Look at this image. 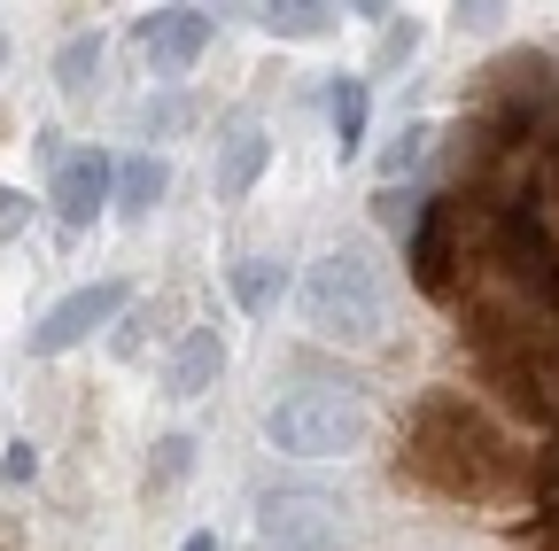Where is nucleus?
<instances>
[{
	"label": "nucleus",
	"instance_id": "obj_10",
	"mask_svg": "<svg viewBox=\"0 0 559 551\" xmlns=\"http://www.w3.org/2000/svg\"><path fill=\"white\" fill-rule=\"evenodd\" d=\"M521 202H528V218H536V233H544V256H551V280H559V141H551V156H544V171L521 187Z\"/></svg>",
	"mask_w": 559,
	"mask_h": 551
},
{
	"label": "nucleus",
	"instance_id": "obj_11",
	"mask_svg": "<svg viewBox=\"0 0 559 551\" xmlns=\"http://www.w3.org/2000/svg\"><path fill=\"white\" fill-rule=\"evenodd\" d=\"M164 187H171V171H164L156 156H132V164H117V211H124V218H148L156 202H164Z\"/></svg>",
	"mask_w": 559,
	"mask_h": 551
},
{
	"label": "nucleus",
	"instance_id": "obj_2",
	"mask_svg": "<svg viewBox=\"0 0 559 551\" xmlns=\"http://www.w3.org/2000/svg\"><path fill=\"white\" fill-rule=\"evenodd\" d=\"M296 311H304V326H311V334L349 342V350H373L381 326H389V288H381V272H373L366 256L334 249V256H319V264L304 272Z\"/></svg>",
	"mask_w": 559,
	"mask_h": 551
},
{
	"label": "nucleus",
	"instance_id": "obj_20",
	"mask_svg": "<svg viewBox=\"0 0 559 551\" xmlns=\"http://www.w3.org/2000/svg\"><path fill=\"white\" fill-rule=\"evenodd\" d=\"M451 16H459V32H498V24H506L498 0H466V9H451Z\"/></svg>",
	"mask_w": 559,
	"mask_h": 551
},
{
	"label": "nucleus",
	"instance_id": "obj_16",
	"mask_svg": "<svg viewBox=\"0 0 559 551\" xmlns=\"http://www.w3.org/2000/svg\"><path fill=\"white\" fill-rule=\"evenodd\" d=\"M272 296H280V264L272 256H241L234 264V303L241 311H272Z\"/></svg>",
	"mask_w": 559,
	"mask_h": 551
},
{
	"label": "nucleus",
	"instance_id": "obj_1",
	"mask_svg": "<svg viewBox=\"0 0 559 551\" xmlns=\"http://www.w3.org/2000/svg\"><path fill=\"white\" fill-rule=\"evenodd\" d=\"M404 466L428 481L436 498H506L513 481H521V458L506 451V435L481 420V411L466 396H436V404H419V420H412V443H404Z\"/></svg>",
	"mask_w": 559,
	"mask_h": 551
},
{
	"label": "nucleus",
	"instance_id": "obj_15",
	"mask_svg": "<svg viewBox=\"0 0 559 551\" xmlns=\"http://www.w3.org/2000/svg\"><path fill=\"white\" fill-rule=\"evenodd\" d=\"M334 148L342 156L366 148V79H342L334 86Z\"/></svg>",
	"mask_w": 559,
	"mask_h": 551
},
{
	"label": "nucleus",
	"instance_id": "obj_9",
	"mask_svg": "<svg viewBox=\"0 0 559 551\" xmlns=\"http://www.w3.org/2000/svg\"><path fill=\"white\" fill-rule=\"evenodd\" d=\"M218 373H226V342H218V326H194L179 350L164 358V396H202Z\"/></svg>",
	"mask_w": 559,
	"mask_h": 551
},
{
	"label": "nucleus",
	"instance_id": "obj_23",
	"mask_svg": "<svg viewBox=\"0 0 559 551\" xmlns=\"http://www.w3.org/2000/svg\"><path fill=\"white\" fill-rule=\"evenodd\" d=\"M187 551H218V536H210V528H202V536H187Z\"/></svg>",
	"mask_w": 559,
	"mask_h": 551
},
{
	"label": "nucleus",
	"instance_id": "obj_19",
	"mask_svg": "<svg viewBox=\"0 0 559 551\" xmlns=\"http://www.w3.org/2000/svg\"><path fill=\"white\" fill-rule=\"evenodd\" d=\"M536 505H544V520L559 528V443L536 458Z\"/></svg>",
	"mask_w": 559,
	"mask_h": 551
},
{
	"label": "nucleus",
	"instance_id": "obj_14",
	"mask_svg": "<svg viewBox=\"0 0 559 551\" xmlns=\"http://www.w3.org/2000/svg\"><path fill=\"white\" fill-rule=\"evenodd\" d=\"M264 156H272L264 132H234V141H226V164H218V194H249L257 171H264Z\"/></svg>",
	"mask_w": 559,
	"mask_h": 551
},
{
	"label": "nucleus",
	"instance_id": "obj_21",
	"mask_svg": "<svg viewBox=\"0 0 559 551\" xmlns=\"http://www.w3.org/2000/svg\"><path fill=\"white\" fill-rule=\"evenodd\" d=\"M32 466H39L32 443H9V458H0V474H9V481H32Z\"/></svg>",
	"mask_w": 559,
	"mask_h": 551
},
{
	"label": "nucleus",
	"instance_id": "obj_22",
	"mask_svg": "<svg viewBox=\"0 0 559 551\" xmlns=\"http://www.w3.org/2000/svg\"><path fill=\"white\" fill-rule=\"evenodd\" d=\"M412 47H419V32H412V24H404V32H389V39H381V62H404V55H412Z\"/></svg>",
	"mask_w": 559,
	"mask_h": 551
},
{
	"label": "nucleus",
	"instance_id": "obj_6",
	"mask_svg": "<svg viewBox=\"0 0 559 551\" xmlns=\"http://www.w3.org/2000/svg\"><path fill=\"white\" fill-rule=\"evenodd\" d=\"M117 311H124V280H94V288H79V296H62V303L32 326V350H39V358H62V350H79L94 326H109Z\"/></svg>",
	"mask_w": 559,
	"mask_h": 551
},
{
	"label": "nucleus",
	"instance_id": "obj_24",
	"mask_svg": "<svg viewBox=\"0 0 559 551\" xmlns=\"http://www.w3.org/2000/svg\"><path fill=\"white\" fill-rule=\"evenodd\" d=\"M0 62H9V39H0Z\"/></svg>",
	"mask_w": 559,
	"mask_h": 551
},
{
	"label": "nucleus",
	"instance_id": "obj_3",
	"mask_svg": "<svg viewBox=\"0 0 559 551\" xmlns=\"http://www.w3.org/2000/svg\"><path fill=\"white\" fill-rule=\"evenodd\" d=\"M264 435H272V451H288V458H342V451H358L366 411H358V396H342V388H296V396H280L264 411Z\"/></svg>",
	"mask_w": 559,
	"mask_h": 551
},
{
	"label": "nucleus",
	"instance_id": "obj_17",
	"mask_svg": "<svg viewBox=\"0 0 559 551\" xmlns=\"http://www.w3.org/2000/svg\"><path fill=\"white\" fill-rule=\"evenodd\" d=\"M428 141H436V124H404V132H396V148L381 156V171H389V179H396V171H412L419 156H428Z\"/></svg>",
	"mask_w": 559,
	"mask_h": 551
},
{
	"label": "nucleus",
	"instance_id": "obj_5",
	"mask_svg": "<svg viewBox=\"0 0 559 551\" xmlns=\"http://www.w3.org/2000/svg\"><path fill=\"white\" fill-rule=\"evenodd\" d=\"M459 264H466V211L451 194H436L428 211H419V226H412V280H419V296H451Z\"/></svg>",
	"mask_w": 559,
	"mask_h": 551
},
{
	"label": "nucleus",
	"instance_id": "obj_18",
	"mask_svg": "<svg viewBox=\"0 0 559 551\" xmlns=\"http://www.w3.org/2000/svg\"><path fill=\"white\" fill-rule=\"evenodd\" d=\"M187 466H194V443H187V435H164V443H156V466H148V481H156V490H171V481H179Z\"/></svg>",
	"mask_w": 559,
	"mask_h": 551
},
{
	"label": "nucleus",
	"instance_id": "obj_13",
	"mask_svg": "<svg viewBox=\"0 0 559 551\" xmlns=\"http://www.w3.org/2000/svg\"><path fill=\"white\" fill-rule=\"evenodd\" d=\"M94 79H102V32H70L62 55H55V86L62 94H86Z\"/></svg>",
	"mask_w": 559,
	"mask_h": 551
},
{
	"label": "nucleus",
	"instance_id": "obj_12",
	"mask_svg": "<svg viewBox=\"0 0 559 551\" xmlns=\"http://www.w3.org/2000/svg\"><path fill=\"white\" fill-rule=\"evenodd\" d=\"M334 16L342 9H326V0H272V9H257V24L280 39H319V32H334Z\"/></svg>",
	"mask_w": 559,
	"mask_h": 551
},
{
	"label": "nucleus",
	"instance_id": "obj_4",
	"mask_svg": "<svg viewBox=\"0 0 559 551\" xmlns=\"http://www.w3.org/2000/svg\"><path fill=\"white\" fill-rule=\"evenodd\" d=\"M257 536L272 551H342V513L319 490H272L257 505Z\"/></svg>",
	"mask_w": 559,
	"mask_h": 551
},
{
	"label": "nucleus",
	"instance_id": "obj_8",
	"mask_svg": "<svg viewBox=\"0 0 559 551\" xmlns=\"http://www.w3.org/2000/svg\"><path fill=\"white\" fill-rule=\"evenodd\" d=\"M140 47L156 55V71H187V62L210 47V16L202 9H156L140 24Z\"/></svg>",
	"mask_w": 559,
	"mask_h": 551
},
{
	"label": "nucleus",
	"instance_id": "obj_7",
	"mask_svg": "<svg viewBox=\"0 0 559 551\" xmlns=\"http://www.w3.org/2000/svg\"><path fill=\"white\" fill-rule=\"evenodd\" d=\"M55 211H62V226H86L94 211H102V202L117 194V164L102 156V148H79V156H62L55 164Z\"/></svg>",
	"mask_w": 559,
	"mask_h": 551
}]
</instances>
